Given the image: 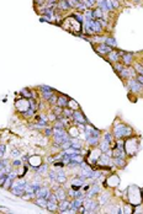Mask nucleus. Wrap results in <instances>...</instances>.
Returning <instances> with one entry per match:
<instances>
[{"label": "nucleus", "instance_id": "nucleus-1", "mask_svg": "<svg viewBox=\"0 0 143 214\" xmlns=\"http://www.w3.org/2000/svg\"><path fill=\"white\" fill-rule=\"evenodd\" d=\"M127 197H128V203H131L133 207L141 204L143 202L142 191L140 187H137V186H131L130 188L127 190Z\"/></svg>", "mask_w": 143, "mask_h": 214}, {"label": "nucleus", "instance_id": "nucleus-2", "mask_svg": "<svg viewBox=\"0 0 143 214\" xmlns=\"http://www.w3.org/2000/svg\"><path fill=\"white\" fill-rule=\"evenodd\" d=\"M140 149V139L138 138H130L125 142V151L126 155L135 156Z\"/></svg>", "mask_w": 143, "mask_h": 214}, {"label": "nucleus", "instance_id": "nucleus-3", "mask_svg": "<svg viewBox=\"0 0 143 214\" xmlns=\"http://www.w3.org/2000/svg\"><path fill=\"white\" fill-rule=\"evenodd\" d=\"M131 134H132V128L126 126V124L120 123L117 126H115V128H114V135L116 139L131 137Z\"/></svg>", "mask_w": 143, "mask_h": 214}, {"label": "nucleus", "instance_id": "nucleus-4", "mask_svg": "<svg viewBox=\"0 0 143 214\" xmlns=\"http://www.w3.org/2000/svg\"><path fill=\"white\" fill-rule=\"evenodd\" d=\"M95 165L101 166V168H110L111 165H114V161H112V159H111V156L103 153L101 155H100V158H99V160L96 161V164H95Z\"/></svg>", "mask_w": 143, "mask_h": 214}, {"label": "nucleus", "instance_id": "nucleus-5", "mask_svg": "<svg viewBox=\"0 0 143 214\" xmlns=\"http://www.w3.org/2000/svg\"><path fill=\"white\" fill-rule=\"evenodd\" d=\"M101 154H103V151L100 150V148H94V149H91V151L89 153L88 159H86L88 164L95 165V164H96V161L99 160V158H100V155H101Z\"/></svg>", "mask_w": 143, "mask_h": 214}, {"label": "nucleus", "instance_id": "nucleus-6", "mask_svg": "<svg viewBox=\"0 0 143 214\" xmlns=\"http://www.w3.org/2000/svg\"><path fill=\"white\" fill-rule=\"evenodd\" d=\"M136 74H137V73L135 70V68H131L130 65L123 66V69L119 73V75L122 78V79H130L131 76H135Z\"/></svg>", "mask_w": 143, "mask_h": 214}, {"label": "nucleus", "instance_id": "nucleus-7", "mask_svg": "<svg viewBox=\"0 0 143 214\" xmlns=\"http://www.w3.org/2000/svg\"><path fill=\"white\" fill-rule=\"evenodd\" d=\"M127 86L132 92H142L143 90V85L137 79H131L128 82H127Z\"/></svg>", "mask_w": 143, "mask_h": 214}, {"label": "nucleus", "instance_id": "nucleus-8", "mask_svg": "<svg viewBox=\"0 0 143 214\" xmlns=\"http://www.w3.org/2000/svg\"><path fill=\"white\" fill-rule=\"evenodd\" d=\"M15 106H16V108L19 109L20 112H26L27 109L30 108V100L29 98H25V97H22L21 100H17L16 101V103H15Z\"/></svg>", "mask_w": 143, "mask_h": 214}, {"label": "nucleus", "instance_id": "nucleus-9", "mask_svg": "<svg viewBox=\"0 0 143 214\" xmlns=\"http://www.w3.org/2000/svg\"><path fill=\"white\" fill-rule=\"evenodd\" d=\"M83 206L86 211H94L95 212V209H96V207H98V202L91 199V198H86V199H84Z\"/></svg>", "mask_w": 143, "mask_h": 214}, {"label": "nucleus", "instance_id": "nucleus-10", "mask_svg": "<svg viewBox=\"0 0 143 214\" xmlns=\"http://www.w3.org/2000/svg\"><path fill=\"white\" fill-rule=\"evenodd\" d=\"M73 121L75 122V123H84V124L88 122L85 116H84V114L80 111H79V109H77V111L73 112Z\"/></svg>", "mask_w": 143, "mask_h": 214}, {"label": "nucleus", "instance_id": "nucleus-11", "mask_svg": "<svg viewBox=\"0 0 143 214\" xmlns=\"http://www.w3.org/2000/svg\"><path fill=\"white\" fill-rule=\"evenodd\" d=\"M35 193H36V197H43V198H47L48 199V197H50V195H51V191L47 188V187H40V188H37L36 191H35Z\"/></svg>", "mask_w": 143, "mask_h": 214}, {"label": "nucleus", "instance_id": "nucleus-12", "mask_svg": "<svg viewBox=\"0 0 143 214\" xmlns=\"http://www.w3.org/2000/svg\"><path fill=\"white\" fill-rule=\"evenodd\" d=\"M119 184H120V179L116 175H111L106 180V185L109 187H112V188H116L119 186Z\"/></svg>", "mask_w": 143, "mask_h": 214}, {"label": "nucleus", "instance_id": "nucleus-13", "mask_svg": "<svg viewBox=\"0 0 143 214\" xmlns=\"http://www.w3.org/2000/svg\"><path fill=\"white\" fill-rule=\"evenodd\" d=\"M98 52L99 54H101V55H104V54H109L111 51H112V48H111L110 46H107V44H105V43H103V44H99L98 47H96V49H95Z\"/></svg>", "mask_w": 143, "mask_h": 214}, {"label": "nucleus", "instance_id": "nucleus-14", "mask_svg": "<svg viewBox=\"0 0 143 214\" xmlns=\"http://www.w3.org/2000/svg\"><path fill=\"white\" fill-rule=\"evenodd\" d=\"M29 164L36 170L37 168H38V166L42 165V159H41V156H31V158L29 159Z\"/></svg>", "mask_w": 143, "mask_h": 214}, {"label": "nucleus", "instance_id": "nucleus-15", "mask_svg": "<svg viewBox=\"0 0 143 214\" xmlns=\"http://www.w3.org/2000/svg\"><path fill=\"white\" fill-rule=\"evenodd\" d=\"M123 52H117V51H111L110 53H109V60L110 62H112V63H117V62L120 60V57H121V54H122Z\"/></svg>", "mask_w": 143, "mask_h": 214}, {"label": "nucleus", "instance_id": "nucleus-16", "mask_svg": "<svg viewBox=\"0 0 143 214\" xmlns=\"http://www.w3.org/2000/svg\"><path fill=\"white\" fill-rule=\"evenodd\" d=\"M100 186H98V185H94V186H90L89 187V190H88V192H86V198H91V197H94L95 195H98V193L100 192Z\"/></svg>", "mask_w": 143, "mask_h": 214}, {"label": "nucleus", "instance_id": "nucleus-17", "mask_svg": "<svg viewBox=\"0 0 143 214\" xmlns=\"http://www.w3.org/2000/svg\"><path fill=\"white\" fill-rule=\"evenodd\" d=\"M121 57H122V63L125 65H131L132 63H133V55H132L131 53H123L121 54Z\"/></svg>", "mask_w": 143, "mask_h": 214}, {"label": "nucleus", "instance_id": "nucleus-18", "mask_svg": "<svg viewBox=\"0 0 143 214\" xmlns=\"http://www.w3.org/2000/svg\"><path fill=\"white\" fill-rule=\"evenodd\" d=\"M54 193H56V196H57L58 202H59V201H63V199H67V197H68L67 191H66L64 188H62V187H59V188H57V191H56Z\"/></svg>", "mask_w": 143, "mask_h": 214}, {"label": "nucleus", "instance_id": "nucleus-19", "mask_svg": "<svg viewBox=\"0 0 143 214\" xmlns=\"http://www.w3.org/2000/svg\"><path fill=\"white\" fill-rule=\"evenodd\" d=\"M84 181H85V180H83L82 177H77V179H73V180H72V187H73L74 190H80L82 187H83Z\"/></svg>", "mask_w": 143, "mask_h": 214}, {"label": "nucleus", "instance_id": "nucleus-20", "mask_svg": "<svg viewBox=\"0 0 143 214\" xmlns=\"http://www.w3.org/2000/svg\"><path fill=\"white\" fill-rule=\"evenodd\" d=\"M69 201L67 199H63V201H59L58 202V211L61 213H64L67 209H69Z\"/></svg>", "mask_w": 143, "mask_h": 214}, {"label": "nucleus", "instance_id": "nucleus-21", "mask_svg": "<svg viewBox=\"0 0 143 214\" xmlns=\"http://www.w3.org/2000/svg\"><path fill=\"white\" fill-rule=\"evenodd\" d=\"M68 101H69V98H68L66 95H61L59 97L57 98V106L64 108V107L68 106Z\"/></svg>", "mask_w": 143, "mask_h": 214}, {"label": "nucleus", "instance_id": "nucleus-22", "mask_svg": "<svg viewBox=\"0 0 143 214\" xmlns=\"http://www.w3.org/2000/svg\"><path fill=\"white\" fill-rule=\"evenodd\" d=\"M112 161H114V165L116 168L123 169L126 166V160H125V158H121V156H119V158H112Z\"/></svg>", "mask_w": 143, "mask_h": 214}, {"label": "nucleus", "instance_id": "nucleus-23", "mask_svg": "<svg viewBox=\"0 0 143 214\" xmlns=\"http://www.w3.org/2000/svg\"><path fill=\"white\" fill-rule=\"evenodd\" d=\"M67 181V175L63 170H58L57 171V182L58 184H66Z\"/></svg>", "mask_w": 143, "mask_h": 214}, {"label": "nucleus", "instance_id": "nucleus-24", "mask_svg": "<svg viewBox=\"0 0 143 214\" xmlns=\"http://www.w3.org/2000/svg\"><path fill=\"white\" fill-rule=\"evenodd\" d=\"M70 144H72V147H73L74 149L82 150V148H83V143H82V140H80V139H78V138H70Z\"/></svg>", "mask_w": 143, "mask_h": 214}, {"label": "nucleus", "instance_id": "nucleus-25", "mask_svg": "<svg viewBox=\"0 0 143 214\" xmlns=\"http://www.w3.org/2000/svg\"><path fill=\"white\" fill-rule=\"evenodd\" d=\"M100 140V137H98V135H90V137L86 138V142L89 145H91V147H96L98 143Z\"/></svg>", "mask_w": 143, "mask_h": 214}, {"label": "nucleus", "instance_id": "nucleus-26", "mask_svg": "<svg viewBox=\"0 0 143 214\" xmlns=\"http://www.w3.org/2000/svg\"><path fill=\"white\" fill-rule=\"evenodd\" d=\"M103 16H104V11L100 8H96V9L93 10V17H94V20H101Z\"/></svg>", "mask_w": 143, "mask_h": 214}, {"label": "nucleus", "instance_id": "nucleus-27", "mask_svg": "<svg viewBox=\"0 0 143 214\" xmlns=\"http://www.w3.org/2000/svg\"><path fill=\"white\" fill-rule=\"evenodd\" d=\"M35 202H36V204L38 207L47 208V202H48V199H47V198H43V197H37V199Z\"/></svg>", "mask_w": 143, "mask_h": 214}, {"label": "nucleus", "instance_id": "nucleus-28", "mask_svg": "<svg viewBox=\"0 0 143 214\" xmlns=\"http://www.w3.org/2000/svg\"><path fill=\"white\" fill-rule=\"evenodd\" d=\"M68 133H69L70 138H78L79 135H80V130H79L77 127H69V130H68Z\"/></svg>", "mask_w": 143, "mask_h": 214}, {"label": "nucleus", "instance_id": "nucleus-29", "mask_svg": "<svg viewBox=\"0 0 143 214\" xmlns=\"http://www.w3.org/2000/svg\"><path fill=\"white\" fill-rule=\"evenodd\" d=\"M109 201H110V193H103L101 197L99 198V204L104 206V204H106Z\"/></svg>", "mask_w": 143, "mask_h": 214}, {"label": "nucleus", "instance_id": "nucleus-30", "mask_svg": "<svg viewBox=\"0 0 143 214\" xmlns=\"http://www.w3.org/2000/svg\"><path fill=\"white\" fill-rule=\"evenodd\" d=\"M47 209H48L50 212H56V211H58V202L48 201V202H47Z\"/></svg>", "mask_w": 143, "mask_h": 214}, {"label": "nucleus", "instance_id": "nucleus-31", "mask_svg": "<svg viewBox=\"0 0 143 214\" xmlns=\"http://www.w3.org/2000/svg\"><path fill=\"white\" fill-rule=\"evenodd\" d=\"M111 149V144L105 142V140H103L101 143H100V150L103 151V153H107V151Z\"/></svg>", "mask_w": 143, "mask_h": 214}, {"label": "nucleus", "instance_id": "nucleus-32", "mask_svg": "<svg viewBox=\"0 0 143 214\" xmlns=\"http://www.w3.org/2000/svg\"><path fill=\"white\" fill-rule=\"evenodd\" d=\"M58 8L62 9L63 11H66V10H69L70 9L69 5H68V3H67V0H59V1H58Z\"/></svg>", "mask_w": 143, "mask_h": 214}, {"label": "nucleus", "instance_id": "nucleus-33", "mask_svg": "<svg viewBox=\"0 0 143 214\" xmlns=\"http://www.w3.org/2000/svg\"><path fill=\"white\" fill-rule=\"evenodd\" d=\"M67 107L72 108L73 111H77V109H79V103H78L77 101L70 100V98H69V101H68V106H67Z\"/></svg>", "mask_w": 143, "mask_h": 214}, {"label": "nucleus", "instance_id": "nucleus-34", "mask_svg": "<svg viewBox=\"0 0 143 214\" xmlns=\"http://www.w3.org/2000/svg\"><path fill=\"white\" fill-rule=\"evenodd\" d=\"M105 44L110 46L111 48H115V47L117 46V43H116L115 38H112V37H107V38H105Z\"/></svg>", "mask_w": 143, "mask_h": 214}, {"label": "nucleus", "instance_id": "nucleus-35", "mask_svg": "<svg viewBox=\"0 0 143 214\" xmlns=\"http://www.w3.org/2000/svg\"><path fill=\"white\" fill-rule=\"evenodd\" d=\"M133 206L131 204V203H127V204H125V207H123V213L125 214H131V213H133Z\"/></svg>", "mask_w": 143, "mask_h": 214}, {"label": "nucleus", "instance_id": "nucleus-36", "mask_svg": "<svg viewBox=\"0 0 143 214\" xmlns=\"http://www.w3.org/2000/svg\"><path fill=\"white\" fill-rule=\"evenodd\" d=\"M104 140H105V142H107V143H110V144H111V143L114 142V135L111 134L110 132H106V133L104 134Z\"/></svg>", "mask_w": 143, "mask_h": 214}, {"label": "nucleus", "instance_id": "nucleus-37", "mask_svg": "<svg viewBox=\"0 0 143 214\" xmlns=\"http://www.w3.org/2000/svg\"><path fill=\"white\" fill-rule=\"evenodd\" d=\"M84 17H85V20L86 21H89V20H94V17H93V11L91 10H85L84 11Z\"/></svg>", "mask_w": 143, "mask_h": 214}, {"label": "nucleus", "instance_id": "nucleus-38", "mask_svg": "<svg viewBox=\"0 0 143 214\" xmlns=\"http://www.w3.org/2000/svg\"><path fill=\"white\" fill-rule=\"evenodd\" d=\"M52 96H53V90H52V91H43V92H42V97H43L45 100H50Z\"/></svg>", "mask_w": 143, "mask_h": 214}, {"label": "nucleus", "instance_id": "nucleus-39", "mask_svg": "<svg viewBox=\"0 0 143 214\" xmlns=\"http://www.w3.org/2000/svg\"><path fill=\"white\" fill-rule=\"evenodd\" d=\"M21 93H22V96L25 98H31V97H32V92H30L27 89H22V90H21Z\"/></svg>", "mask_w": 143, "mask_h": 214}, {"label": "nucleus", "instance_id": "nucleus-40", "mask_svg": "<svg viewBox=\"0 0 143 214\" xmlns=\"http://www.w3.org/2000/svg\"><path fill=\"white\" fill-rule=\"evenodd\" d=\"M22 114H24V116H25V117H27V118H31V117H32V116H33V114H35V109L30 107V108L27 109V111H26V112H24Z\"/></svg>", "mask_w": 143, "mask_h": 214}, {"label": "nucleus", "instance_id": "nucleus-41", "mask_svg": "<svg viewBox=\"0 0 143 214\" xmlns=\"http://www.w3.org/2000/svg\"><path fill=\"white\" fill-rule=\"evenodd\" d=\"M47 169H48V168H47V165H41V166H38V168L36 169V171L38 172V174H42V175H43V174H46Z\"/></svg>", "mask_w": 143, "mask_h": 214}, {"label": "nucleus", "instance_id": "nucleus-42", "mask_svg": "<svg viewBox=\"0 0 143 214\" xmlns=\"http://www.w3.org/2000/svg\"><path fill=\"white\" fill-rule=\"evenodd\" d=\"M11 184H13V180L10 179V177H6V180H5V182H4V185H3V187L4 188H10L11 187Z\"/></svg>", "mask_w": 143, "mask_h": 214}, {"label": "nucleus", "instance_id": "nucleus-43", "mask_svg": "<svg viewBox=\"0 0 143 214\" xmlns=\"http://www.w3.org/2000/svg\"><path fill=\"white\" fill-rule=\"evenodd\" d=\"M52 112H53L57 117H58V116H62V113H63V108H62V107H59V106H57V107H54V108H53V111H52Z\"/></svg>", "mask_w": 143, "mask_h": 214}, {"label": "nucleus", "instance_id": "nucleus-44", "mask_svg": "<svg viewBox=\"0 0 143 214\" xmlns=\"http://www.w3.org/2000/svg\"><path fill=\"white\" fill-rule=\"evenodd\" d=\"M45 134L47 135V137H52L53 135V128H45Z\"/></svg>", "mask_w": 143, "mask_h": 214}, {"label": "nucleus", "instance_id": "nucleus-45", "mask_svg": "<svg viewBox=\"0 0 143 214\" xmlns=\"http://www.w3.org/2000/svg\"><path fill=\"white\" fill-rule=\"evenodd\" d=\"M50 179H51V181H57V172L56 171H50Z\"/></svg>", "mask_w": 143, "mask_h": 214}, {"label": "nucleus", "instance_id": "nucleus-46", "mask_svg": "<svg viewBox=\"0 0 143 214\" xmlns=\"http://www.w3.org/2000/svg\"><path fill=\"white\" fill-rule=\"evenodd\" d=\"M114 66H115V70H116V71H119V73L123 69V65H122V64H120L119 62H117V63H115V65H114Z\"/></svg>", "mask_w": 143, "mask_h": 214}, {"label": "nucleus", "instance_id": "nucleus-47", "mask_svg": "<svg viewBox=\"0 0 143 214\" xmlns=\"http://www.w3.org/2000/svg\"><path fill=\"white\" fill-rule=\"evenodd\" d=\"M105 3H106V6H107V9H109V11H112V10H114L112 1H111V0H105Z\"/></svg>", "mask_w": 143, "mask_h": 214}, {"label": "nucleus", "instance_id": "nucleus-48", "mask_svg": "<svg viewBox=\"0 0 143 214\" xmlns=\"http://www.w3.org/2000/svg\"><path fill=\"white\" fill-rule=\"evenodd\" d=\"M40 89L42 90V92H43V91H52V87L47 86V85H41V86H40Z\"/></svg>", "mask_w": 143, "mask_h": 214}, {"label": "nucleus", "instance_id": "nucleus-49", "mask_svg": "<svg viewBox=\"0 0 143 214\" xmlns=\"http://www.w3.org/2000/svg\"><path fill=\"white\" fill-rule=\"evenodd\" d=\"M56 119H57V116H56V114H54L53 112L48 114V121H52V122H54Z\"/></svg>", "mask_w": 143, "mask_h": 214}, {"label": "nucleus", "instance_id": "nucleus-50", "mask_svg": "<svg viewBox=\"0 0 143 214\" xmlns=\"http://www.w3.org/2000/svg\"><path fill=\"white\" fill-rule=\"evenodd\" d=\"M19 155H20V151L17 149H15V150L11 151V156H13V158H17Z\"/></svg>", "mask_w": 143, "mask_h": 214}, {"label": "nucleus", "instance_id": "nucleus-51", "mask_svg": "<svg viewBox=\"0 0 143 214\" xmlns=\"http://www.w3.org/2000/svg\"><path fill=\"white\" fill-rule=\"evenodd\" d=\"M57 98H58V97L53 95V96H52V97L50 98V102L52 103V105H57Z\"/></svg>", "mask_w": 143, "mask_h": 214}, {"label": "nucleus", "instance_id": "nucleus-52", "mask_svg": "<svg viewBox=\"0 0 143 214\" xmlns=\"http://www.w3.org/2000/svg\"><path fill=\"white\" fill-rule=\"evenodd\" d=\"M111 1H112V6H114V9H117V8H119V5H120V4H119L117 0H111Z\"/></svg>", "mask_w": 143, "mask_h": 214}, {"label": "nucleus", "instance_id": "nucleus-53", "mask_svg": "<svg viewBox=\"0 0 143 214\" xmlns=\"http://www.w3.org/2000/svg\"><path fill=\"white\" fill-rule=\"evenodd\" d=\"M4 151H5V147H4V145H0V158H1V156H3Z\"/></svg>", "mask_w": 143, "mask_h": 214}, {"label": "nucleus", "instance_id": "nucleus-54", "mask_svg": "<svg viewBox=\"0 0 143 214\" xmlns=\"http://www.w3.org/2000/svg\"><path fill=\"white\" fill-rule=\"evenodd\" d=\"M21 164H22V163H21L20 160H15V161H13V165H14V166H20Z\"/></svg>", "mask_w": 143, "mask_h": 214}, {"label": "nucleus", "instance_id": "nucleus-55", "mask_svg": "<svg viewBox=\"0 0 143 214\" xmlns=\"http://www.w3.org/2000/svg\"><path fill=\"white\" fill-rule=\"evenodd\" d=\"M137 80H138L141 84L143 85V75H140V74H138V76H137Z\"/></svg>", "mask_w": 143, "mask_h": 214}, {"label": "nucleus", "instance_id": "nucleus-56", "mask_svg": "<svg viewBox=\"0 0 143 214\" xmlns=\"http://www.w3.org/2000/svg\"><path fill=\"white\" fill-rule=\"evenodd\" d=\"M142 196H143V190H142Z\"/></svg>", "mask_w": 143, "mask_h": 214}, {"label": "nucleus", "instance_id": "nucleus-57", "mask_svg": "<svg viewBox=\"0 0 143 214\" xmlns=\"http://www.w3.org/2000/svg\"><path fill=\"white\" fill-rule=\"evenodd\" d=\"M140 75H143V73H142V74H140Z\"/></svg>", "mask_w": 143, "mask_h": 214}, {"label": "nucleus", "instance_id": "nucleus-58", "mask_svg": "<svg viewBox=\"0 0 143 214\" xmlns=\"http://www.w3.org/2000/svg\"><path fill=\"white\" fill-rule=\"evenodd\" d=\"M142 65H143V63H142Z\"/></svg>", "mask_w": 143, "mask_h": 214}]
</instances>
